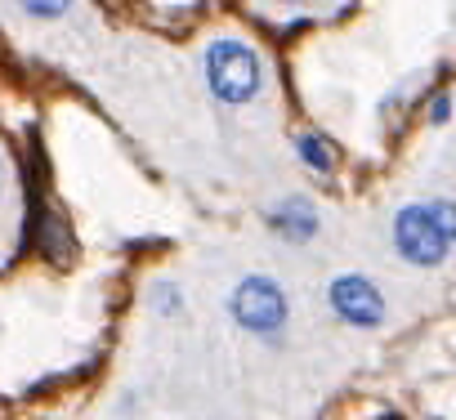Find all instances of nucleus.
<instances>
[{
    "mask_svg": "<svg viewBox=\"0 0 456 420\" xmlns=\"http://www.w3.org/2000/svg\"><path fill=\"white\" fill-rule=\"evenodd\" d=\"M331 304L340 309V318L362 322V327L380 322V313H385V304H380L376 287H371V282H362V278H340V282L331 287Z\"/></svg>",
    "mask_w": 456,
    "mask_h": 420,
    "instance_id": "obj_4",
    "label": "nucleus"
},
{
    "mask_svg": "<svg viewBox=\"0 0 456 420\" xmlns=\"http://www.w3.org/2000/svg\"><path fill=\"white\" fill-rule=\"evenodd\" d=\"M72 5V0H23V10H32V14H41V19H54V14H63Z\"/></svg>",
    "mask_w": 456,
    "mask_h": 420,
    "instance_id": "obj_7",
    "label": "nucleus"
},
{
    "mask_svg": "<svg viewBox=\"0 0 456 420\" xmlns=\"http://www.w3.org/2000/svg\"><path fill=\"white\" fill-rule=\"evenodd\" d=\"M287 5H305V0H287Z\"/></svg>",
    "mask_w": 456,
    "mask_h": 420,
    "instance_id": "obj_8",
    "label": "nucleus"
},
{
    "mask_svg": "<svg viewBox=\"0 0 456 420\" xmlns=\"http://www.w3.org/2000/svg\"><path fill=\"white\" fill-rule=\"evenodd\" d=\"M394 242L403 251V260L411 264H438L447 255L452 242V206L447 201H429V206H407L398 224H394Z\"/></svg>",
    "mask_w": 456,
    "mask_h": 420,
    "instance_id": "obj_1",
    "label": "nucleus"
},
{
    "mask_svg": "<svg viewBox=\"0 0 456 420\" xmlns=\"http://www.w3.org/2000/svg\"><path fill=\"white\" fill-rule=\"evenodd\" d=\"M273 229H278L282 238H291V242H305V238L318 229V220H314V210H309L305 201H287L278 215H273Z\"/></svg>",
    "mask_w": 456,
    "mask_h": 420,
    "instance_id": "obj_5",
    "label": "nucleus"
},
{
    "mask_svg": "<svg viewBox=\"0 0 456 420\" xmlns=\"http://www.w3.org/2000/svg\"><path fill=\"white\" fill-rule=\"evenodd\" d=\"M389 420H394V416H389Z\"/></svg>",
    "mask_w": 456,
    "mask_h": 420,
    "instance_id": "obj_9",
    "label": "nucleus"
},
{
    "mask_svg": "<svg viewBox=\"0 0 456 420\" xmlns=\"http://www.w3.org/2000/svg\"><path fill=\"white\" fill-rule=\"evenodd\" d=\"M233 313L251 331H278L287 322V300H282V291L269 278H247L233 291Z\"/></svg>",
    "mask_w": 456,
    "mask_h": 420,
    "instance_id": "obj_3",
    "label": "nucleus"
},
{
    "mask_svg": "<svg viewBox=\"0 0 456 420\" xmlns=\"http://www.w3.org/2000/svg\"><path fill=\"white\" fill-rule=\"evenodd\" d=\"M206 81L224 103H247L260 90V59L242 41H215L206 50Z\"/></svg>",
    "mask_w": 456,
    "mask_h": 420,
    "instance_id": "obj_2",
    "label": "nucleus"
},
{
    "mask_svg": "<svg viewBox=\"0 0 456 420\" xmlns=\"http://www.w3.org/2000/svg\"><path fill=\"white\" fill-rule=\"evenodd\" d=\"M300 157H305L314 170H331V166H336V148H331L322 134H305V139H300Z\"/></svg>",
    "mask_w": 456,
    "mask_h": 420,
    "instance_id": "obj_6",
    "label": "nucleus"
}]
</instances>
